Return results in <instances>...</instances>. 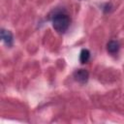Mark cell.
<instances>
[{
	"instance_id": "1",
	"label": "cell",
	"mask_w": 124,
	"mask_h": 124,
	"mask_svg": "<svg viewBox=\"0 0 124 124\" xmlns=\"http://www.w3.org/2000/svg\"><path fill=\"white\" fill-rule=\"evenodd\" d=\"M51 22L54 30L60 34H63L68 30L71 19L68 14L64 11H56L53 16H51Z\"/></svg>"
},
{
	"instance_id": "2",
	"label": "cell",
	"mask_w": 124,
	"mask_h": 124,
	"mask_svg": "<svg viewBox=\"0 0 124 124\" xmlns=\"http://www.w3.org/2000/svg\"><path fill=\"white\" fill-rule=\"evenodd\" d=\"M74 78L75 79L79 82V83H85L87 80H88V78H89V74L86 70L84 69H78L77 71H75L74 73Z\"/></svg>"
},
{
	"instance_id": "3",
	"label": "cell",
	"mask_w": 124,
	"mask_h": 124,
	"mask_svg": "<svg viewBox=\"0 0 124 124\" xmlns=\"http://www.w3.org/2000/svg\"><path fill=\"white\" fill-rule=\"evenodd\" d=\"M1 39L5 43L6 46H8L10 47L13 46L14 37H13V34L11 31L6 30V29H1Z\"/></svg>"
},
{
	"instance_id": "5",
	"label": "cell",
	"mask_w": 124,
	"mask_h": 124,
	"mask_svg": "<svg viewBox=\"0 0 124 124\" xmlns=\"http://www.w3.org/2000/svg\"><path fill=\"white\" fill-rule=\"evenodd\" d=\"M89 58H90V51L88 49H86V48L81 49L80 54H79V61H80V63L81 64L87 63Z\"/></svg>"
},
{
	"instance_id": "4",
	"label": "cell",
	"mask_w": 124,
	"mask_h": 124,
	"mask_svg": "<svg viewBox=\"0 0 124 124\" xmlns=\"http://www.w3.org/2000/svg\"><path fill=\"white\" fill-rule=\"evenodd\" d=\"M119 43L115 40H110L108 44H107V50L110 53V54H115L118 52L119 50Z\"/></svg>"
}]
</instances>
